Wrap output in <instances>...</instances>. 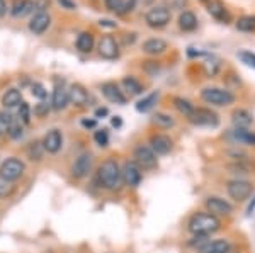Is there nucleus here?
<instances>
[{
	"instance_id": "nucleus-41",
	"label": "nucleus",
	"mask_w": 255,
	"mask_h": 253,
	"mask_svg": "<svg viewBox=\"0 0 255 253\" xmlns=\"http://www.w3.org/2000/svg\"><path fill=\"white\" fill-rule=\"evenodd\" d=\"M12 192H14L12 182H7V180H3V178H0V199L7 197V195H10Z\"/></svg>"
},
{
	"instance_id": "nucleus-38",
	"label": "nucleus",
	"mask_w": 255,
	"mask_h": 253,
	"mask_svg": "<svg viewBox=\"0 0 255 253\" xmlns=\"http://www.w3.org/2000/svg\"><path fill=\"white\" fill-rule=\"evenodd\" d=\"M14 116H12L10 112H7V111H2L0 112V126H2V129L3 131H9V128L12 124H14Z\"/></svg>"
},
{
	"instance_id": "nucleus-25",
	"label": "nucleus",
	"mask_w": 255,
	"mask_h": 253,
	"mask_svg": "<svg viewBox=\"0 0 255 253\" xmlns=\"http://www.w3.org/2000/svg\"><path fill=\"white\" fill-rule=\"evenodd\" d=\"M179 27L182 31H194L197 27V17L194 12L191 10H184L179 15Z\"/></svg>"
},
{
	"instance_id": "nucleus-8",
	"label": "nucleus",
	"mask_w": 255,
	"mask_h": 253,
	"mask_svg": "<svg viewBox=\"0 0 255 253\" xmlns=\"http://www.w3.org/2000/svg\"><path fill=\"white\" fill-rule=\"evenodd\" d=\"M123 180H125V185L136 189L143 182V169L134 160H128L123 165Z\"/></svg>"
},
{
	"instance_id": "nucleus-19",
	"label": "nucleus",
	"mask_w": 255,
	"mask_h": 253,
	"mask_svg": "<svg viewBox=\"0 0 255 253\" xmlns=\"http://www.w3.org/2000/svg\"><path fill=\"white\" fill-rule=\"evenodd\" d=\"M168 50V44L167 41L160 39V38H151V39H146L143 43V53L150 56H158V55H163Z\"/></svg>"
},
{
	"instance_id": "nucleus-45",
	"label": "nucleus",
	"mask_w": 255,
	"mask_h": 253,
	"mask_svg": "<svg viewBox=\"0 0 255 253\" xmlns=\"http://www.w3.org/2000/svg\"><path fill=\"white\" fill-rule=\"evenodd\" d=\"M58 3L63 9H67V10H75L77 9V3L75 2H72V0H58Z\"/></svg>"
},
{
	"instance_id": "nucleus-49",
	"label": "nucleus",
	"mask_w": 255,
	"mask_h": 253,
	"mask_svg": "<svg viewBox=\"0 0 255 253\" xmlns=\"http://www.w3.org/2000/svg\"><path fill=\"white\" fill-rule=\"evenodd\" d=\"M113 126L114 128H119V126H121V119H119V116L113 117Z\"/></svg>"
},
{
	"instance_id": "nucleus-26",
	"label": "nucleus",
	"mask_w": 255,
	"mask_h": 253,
	"mask_svg": "<svg viewBox=\"0 0 255 253\" xmlns=\"http://www.w3.org/2000/svg\"><path fill=\"white\" fill-rule=\"evenodd\" d=\"M20 102H22V95L17 88H9L2 97V104L5 109H12V107H19Z\"/></svg>"
},
{
	"instance_id": "nucleus-37",
	"label": "nucleus",
	"mask_w": 255,
	"mask_h": 253,
	"mask_svg": "<svg viewBox=\"0 0 255 253\" xmlns=\"http://www.w3.org/2000/svg\"><path fill=\"white\" fill-rule=\"evenodd\" d=\"M17 116H19V119L24 122V124H27L31 119V109H29V104L27 102H20V105H19V112H17Z\"/></svg>"
},
{
	"instance_id": "nucleus-2",
	"label": "nucleus",
	"mask_w": 255,
	"mask_h": 253,
	"mask_svg": "<svg viewBox=\"0 0 255 253\" xmlns=\"http://www.w3.org/2000/svg\"><path fill=\"white\" fill-rule=\"evenodd\" d=\"M187 230L194 236H211L221 230L220 218L211 213H194L187 221Z\"/></svg>"
},
{
	"instance_id": "nucleus-50",
	"label": "nucleus",
	"mask_w": 255,
	"mask_h": 253,
	"mask_svg": "<svg viewBox=\"0 0 255 253\" xmlns=\"http://www.w3.org/2000/svg\"><path fill=\"white\" fill-rule=\"evenodd\" d=\"M254 209H255V197H254L252 204H250V206H249V209H247V213H249V214H252V213H254Z\"/></svg>"
},
{
	"instance_id": "nucleus-30",
	"label": "nucleus",
	"mask_w": 255,
	"mask_h": 253,
	"mask_svg": "<svg viewBox=\"0 0 255 253\" xmlns=\"http://www.w3.org/2000/svg\"><path fill=\"white\" fill-rule=\"evenodd\" d=\"M34 9V2L32 0H15L14 7H12V15L15 17H24Z\"/></svg>"
},
{
	"instance_id": "nucleus-14",
	"label": "nucleus",
	"mask_w": 255,
	"mask_h": 253,
	"mask_svg": "<svg viewBox=\"0 0 255 253\" xmlns=\"http://www.w3.org/2000/svg\"><path fill=\"white\" fill-rule=\"evenodd\" d=\"M101 92H102V95L109 102H113V104H119V105L126 104V95L123 93L121 88H119V85L114 84V82H106V84H102Z\"/></svg>"
},
{
	"instance_id": "nucleus-39",
	"label": "nucleus",
	"mask_w": 255,
	"mask_h": 253,
	"mask_svg": "<svg viewBox=\"0 0 255 253\" xmlns=\"http://www.w3.org/2000/svg\"><path fill=\"white\" fill-rule=\"evenodd\" d=\"M51 109H53L51 104H48V102L41 100L39 104H36V107H34V116L36 117H46Z\"/></svg>"
},
{
	"instance_id": "nucleus-33",
	"label": "nucleus",
	"mask_w": 255,
	"mask_h": 253,
	"mask_svg": "<svg viewBox=\"0 0 255 253\" xmlns=\"http://www.w3.org/2000/svg\"><path fill=\"white\" fill-rule=\"evenodd\" d=\"M235 26H237V29L242 32L255 31V15H242V17H238Z\"/></svg>"
},
{
	"instance_id": "nucleus-21",
	"label": "nucleus",
	"mask_w": 255,
	"mask_h": 253,
	"mask_svg": "<svg viewBox=\"0 0 255 253\" xmlns=\"http://www.w3.org/2000/svg\"><path fill=\"white\" fill-rule=\"evenodd\" d=\"M232 250V245H230L228 240L220 238V240H213V242H208L204 247H201L197 253H230Z\"/></svg>"
},
{
	"instance_id": "nucleus-46",
	"label": "nucleus",
	"mask_w": 255,
	"mask_h": 253,
	"mask_svg": "<svg viewBox=\"0 0 255 253\" xmlns=\"http://www.w3.org/2000/svg\"><path fill=\"white\" fill-rule=\"evenodd\" d=\"M96 119H84L82 121V126H84V128H96Z\"/></svg>"
},
{
	"instance_id": "nucleus-48",
	"label": "nucleus",
	"mask_w": 255,
	"mask_h": 253,
	"mask_svg": "<svg viewBox=\"0 0 255 253\" xmlns=\"http://www.w3.org/2000/svg\"><path fill=\"white\" fill-rule=\"evenodd\" d=\"M5 12H7L5 0H0V17H3V15H5Z\"/></svg>"
},
{
	"instance_id": "nucleus-3",
	"label": "nucleus",
	"mask_w": 255,
	"mask_h": 253,
	"mask_svg": "<svg viewBox=\"0 0 255 253\" xmlns=\"http://www.w3.org/2000/svg\"><path fill=\"white\" fill-rule=\"evenodd\" d=\"M201 99L206 104L216 105V107H226V105L235 102V95L230 90L220 87H206L201 90Z\"/></svg>"
},
{
	"instance_id": "nucleus-29",
	"label": "nucleus",
	"mask_w": 255,
	"mask_h": 253,
	"mask_svg": "<svg viewBox=\"0 0 255 253\" xmlns=\"http://www.w3.org/2000/svg\"><path fill=\"white\" fill-rule=\"evenodd\" d=\"M151 122H153L157 128L160 129H170L175 126V119L170 116V114H165V112H157L153 114V117H151Z\"/></svg>"
},
{
	"instance_id": "nucleus-13",
	"label": "nucleus",
	"mask_w": 255,
	"mask_h": 253,
	"mask_svg": "<svg viewBox=\"0 0 255 253\" xmlns=\"http://www.w3.org/2000/svg\"><path fill=\"white\" fill-rule=\"evenodd\" d=\"M97 50H99V55L106 60H116L119 56V46L116 43V39L111 38V36H104L101 38L97 44Z\"/></svg>"
},
{
	"instance_id": "nucleus-4",
	"label": "nucleus",
	"mask_w": 255,
	"mask_h": 253,
	"mask_svg": "<svg viewBox=\"0 0 255 253\" xmlns=\"http://www.w3.org/2000/svg\"><path fill=\"white\" fill-rule=\"evenodd\" d=\"M226 192L235 202H245L254 192V183L245 178H233L226 183Z\"/></svg>"
},
{
	"instance_id": "nucleus-1",
	"label": "nucleus",
	"mask_w": 255,
	"mask_h": 253,
	"mask_svg": "<svg viewBox=\"0 0 255 253\" xmlns=\"http://www.w3.org/2000/svg\"><path fill=\"white\" fill-rule=\"evenodd\" d=\"M97 180L102 189L111 190V192L121 189V185L125 183V180H123V169L114 158H108V160H104L99 165Z\"/></svg>"
},
{
	"instance_id": "nucleus-47",
	"label": "nucleus",
	"mask_w": 255,
	"mask_h": 253,
	"mask_svg": "<svg viewBox=\"0 0 255 253\" xmlns=\"http://www.w3.org/2000/svg\"><path fill=\"white\" fill-rule=\"evenodd\" d=\"M109 114V111L106 107H99L96 111V117H106Z\"/></svg>"
},
{
	"instance_id": "nucleus-24",
	"label": "nucleus",
	"mask_w": 255,
	"mask_h": 253,
	"mask_svg": "<svg viewBox=\"0 0 255 253\" xmlns=\"http://www.w3.org/2000/svg\"><path fill=\"white\" fill-rule=\"evenodd\" d=\"M121 85L126 90V93H129V95H141L143 90H145L143 85H141V82H139L136 77H131V75L125 77L121 82Z\"/></svg>"
},
{
	"instance_id": "nucleus-34",
	"label": "nucleus",
	"mask_w": 255,
	"mask_h": 253,
	"mask_svg": "<svg viewBox=\"0 0 255 253\" xmlns=\"http://www.w3.org/2000/svg\"><path fill=\"white\" fill-rule=\"evenodd\" d=\"M44 146H43V141H34V143H29V146H27V157L31 158L32 162H39L41 158H43L44 155Z\"/></svg>"
},
{
	"instance_id": "nucleus-32",
	"label": "nucleus",
	"mask_w": 255,
	"mask_h": 253,
	"mask_svg": "<svg viewBox=\"0 0 255 253\" xmlns=\"http://www.w3.org/2000/svg\"><path fill=\"white\" fill-rule=\"evenodd\" d=\"M94 48V36L90 32H82L77 38V50L82 53H90Z\"/></svg>"
},
{
	"instance_id": "nucleus-6",
	"label": "nucleus",
	"mask_w": 255,
	"mask_h": 253,
	"mask_svg": "<svg viewBox=\"0 0 255 253\" xmlns=\"http://www.w3.org/2000/svg\"><path fill=\"white\" fill-rule=\"evenodd\" d=\"M189 121L194 126H203V128H218L220 126V116L208 107H196Z\"/></svg>"
},
{
	"instance_id": "nucleus-22",
	"label": "nucleus",
	"mask_w": 255,
	"mask_h": 253,
	"mask_svg": "<svg viewBox=\"0 0 255 253\" xmlns=\"http://www.w3.org/2000/svg\"><path fill=\"white\" fill-rule=\"evenodd\" d=\"M106 9L114 12V14H126V12L133 10L134 0H104Z\"/></svg>"
},
{
	"instance_id": "nucleus-36",
	"label": "nucleus",
	"mask_w": 255,
	"mask_h": 253,
	"mask_svg": "<svg viewBox=\"0 0 255 253\" xmlns=\"http://www.w3.org/2000/svg\"><path fill=\"white\" fill-rule=\"evenodd\" d=\"M238 58L242 60V63H245L247 67L254 68L255 70V53L252 51H238Z\"/></svg>"
},
{
	"instance_id": "nucleus-23",
	"label": "nucleus",
	"mask_w": 255,
	"mask_h": 253,
	"mask_svg": "<svg viewBox=\"0 0 255 253\" xmlns=\"http://www.w3.org/2000/svg\"><path fill=\"white\" fill-rule=\"evenodd\" d=\"M232 122L235 128H250L254 122V117L245 109H235L232 114Z\"/></svg>"
},
{
	"instance_id": "nucleus-44",
	"label": "nucleus",
	"mask_w": 255,
	"mask_h": 253,
	"mask_svg": "<svg viewBox=\"0 0 255 253\" xmlns=\"http://www.w3.org/2000/svg\"><path fill=\"white\" fill-rule=\"evenodd\" d=\"M99 26H101V27H109V29H116L118 22H114V20H109V19H101V20H99Z\"/></svg>"
},
{
	"instance_id": "nucleus-15",
	"label": "nucleus",
	"mask_w": 255,
	"mask_h": 253,
	"mask_svg": "<svg viewBox=\"0 0 255 253\" xmlns=\"http://www.w3.org/2000/svg\"><path fill=\"white\" fill-rule=\"evenodd\" d=\"M228 136L235 145L255 146V131H250L249 128H233Z\"/></svg>"
},
{
	"instance_id": "nucleus-9",
	"label": "nucleus",
	"mask_w": 255,
	"mask_h": 253,
	"mask_svg": "<svg viewBox=\"0 0 255 253\" xmlns=\"http://www.w3.org/2000/svg\"><path fill=\"white\" fill-rule=\"evenodd\" d=\"M170 19H172V14L167 7H151L145 15L146 24L150 27H153V29H162V27H165L167 24L170 22Z\"/></svg>"
},
{
	"instance_id": "nucleus-27",
	"label": "nucleus",
	"mask_w": 255,
	"mask_h": 253,
	"mask_svg": "<svg viewBox=\"0 0 255 253\" xmlns=\"http://www.w3.org/2000/svg\"><path fill=\"white\" fill-rule=\"evenodd\" d=\"M174 107L177 109V111H179V114H182V116L187 117V119L196 111L194 104H192L191 100L184 99V97H174Z\"/></svg>"
},
{
	"instance_id": "nucleus-35",
	"label": "nucleus",
	"mask_w": 255,
	"mask_h": 253,
	"mask_svg": "<svg viewBox=\"0 0 255 253\" xmlns=\"http://www.w3.org/2000/svg\"><path fill=\"white\" fill-rule=\"evenodd\" d=\"M204 67V72H206V75L211 79V77H215L218 70H220V61L215 60V58H211V60H208L206 63L203 65Z\"/></svg>"
},
{
	"instance_id": "nucleus-12",
	"label": "nucleus",
	"mask_w": 255,
	"mask_h": 253,
	"mask_svg": "<svg viewBox=\"0 0 255 253\" xmlns=\"http://www.w3.org/2000/svg\"><path fill=\"white\" fill-rule=\"evenodd\" d=\"M150 146L157 155H168L172 152V148H174V141L167 134L155 133L150 136Z\"/></svg>"
},
{
	"instance_id": "nucleus-10",
	"label": "nucleus",
	"mask_w": 255,
	"mask_h": 253,
	"mask_svg": "<svg viewBox=\"0 0 255 253\" xmlns=\"http://www.w3.org/2000/svg\"><path fill=\"white\" fill-rule=\"evenodd\" d=\"M204 207L208 209V213L215 216H232L233 214V204L228 202L223 197L218 195H209L204 201Z\"/></svg>"
},
{
	"instance_id": "nucleus-31",
	"label": "nucleus",
	"mask_w": 255,
	"mask_h": 253,
	"mask_svg": "<svg viewBox=\"0 0 255 253\" xmlns=\"http://www.w3.org/2000/svg\"><path fill=\"white\" fill-rule=\"evenodd\" d=\"M208 12L218 20H223L225 17H228V15H226V9H225V5H223L221 0H208Z\"/></svg>"
},
{
	"instance_id": "nucleus-51",
	"label": "nucleus",
	"mask_w": 255,
	"mask_h": 253,
	"mask_svg": "<svg viewBox=\"0 0 255 253\" xmlns=\"http://www.w3.org/2000/svg\"><path fill=\"white\" fill-rule=\"evenodd\" d=\"M3 133H5V131H3V129H2V126H0V136H2Z\"/></svg>"
},
{
	"instance_id": "nucleus-42",
	"label": "nucleus",
	"mask_w": 255,
	"mask_h": 253,
	"mask_svg": "<svg viewBox=\"0 0 255 253\" xmlns=\"http://www.w3.org/2000/svg\"><path fill=\"white\" fill-rule=\"evenodd\" d=\"M31 93L34 97H38V99H41L43 100L44 97H46V88H44V85L43 84H32L31 85Z\"/></svg>"
},
{
	"instance_id": "nucleus-7",
	"label": "nucleus",
	"mask_w": 255,
	"mask_h": 253,
	"mask_svg": "<svg viewBox=\"0 0 255 253\" xmlns=\"http://www.w3.org/2000/svg\"><path fill=\"white\" fill-rule=\"evenodd\" d=\"M24 170H26L24 162H20L19 158H7V160L0 165V178H3V180H7V182H14L22 177Z\"/></svg>"
},
{
	"instance_id": "nucleus-20",
	"label": "nucleus",
	"mask_w": 255,
	"mask_h": 253,
	"mask_svg": "<svg viewBox=\"0 0 255 253\" xmlns=\"http://www.w3.org/2000/svg\"><path fill=\"white\" fill-rule=\"evenodd\" d=\"M49 24H51V17H49L48 12H38L29 22V31L34 32V34H43L49 27Z\"/></svg>"
},
{
	"instance_id": "nucleus-18",
	"label": "nucleus",
	"mask_w": 255,
	"mask_h": 253,
	"mask_svg": "<svg viewBox=\"0 0 255 253\" xmlns=\"http://www.w3.org/2000/svg\"><path fill=\"white\" fill-rule=\"evenodd\" d=\"M70 104V93L68 88H65L63 84H58L53 90V99H51V107L55 111H63L65 107Z\"/></svg>"
},
{
	"instance_id": "nucleus-17",
	"label": "nucleus",
	"mask_w": 255,
	"mask_h": 253,
	"mask_svg": "<svg viewBox=\"0 0 255 253\" xmlns=\"http://www.w3.org/2000/svg\"><path fill=\"white\" fill-rule=\"evenodd\" d=\"M43 146H44V150L51 155L60 152L61 146H63V136H61V133L58 129H51V131L46 133V136L43 138Z\"/></svg>"
},
{
	"instance_id": "nucleus-16",
	"label": "nucleus",
	"mask_w": 255,
	"mask_h": 253,
	"mask_svg": "<svg viewBox=\"0 0 255 253\" xmlns=\"http://www.w3.org/2000/svg\"><path fill=\"white\" fill-rule=\"evenodd\" d=\"M68 93H70V102H72L75 107H85V105H89L90 97H89V92L85 90L84 85H80V84L70 85Z\"/></svg>"
},
{
	"instance_id": "nucleus-5",
	"label": "nucleus",
	"mask_w": 255,
	"mask_h": 253,
	"mask_svg": "<svg viewBox=\"0 0 255 253\" xmlns=\"http://www.w3.org/2000/svg\"><path fill=\"white\" fill-rule=\"evenodd\" d=\"M158 155L151 150L150 145H138L133 152V158L134 162L141 167L143 170H151L158 167Z\"/></svg>"
},
{
	"instance_id": "nucleus-40",
	"label": "nucleus",
	"mask_w": 255,
	"mask_h": 253,
	"mask_svg": "<svg viewBox=\"0 0 255 253\" xmlns=\"http://www.w3.org/2000/svg\"><path fill=\"white\" fill-rule=\"evenodd\" d=\"M94 140H96V143L99 146H108L109 145V134L106 129H99V131H96V134H94Z\"/></svg>"
},
{
	"instance_id": "nucleus-28",
	"label": "nucleus",
	"mask_w": 255,
	"mask_h": 253,
	"mask_svg": "<svg viewBox=\"0 0 255 253\" xmlns=\"http://www.w3.org/2000/svg\"><path fill=\"white\" fill-rule=\"evenodd\" d=\"M157 100H158V92L148 93V95H145L143 99H139L136 102V111L138 112H148V111H151V109L155 107V104H157Z\"/></svg>"
},
{
	"instance_id": "nucleus-43",
	"label": "nucleus",
	"mask_w": 255,
	"mask_h": 253,
	"mask_svg": "<svg viewBox=\"0 0 255 253\" xmlns=\"http://www.w3.org/2000/svg\"><path fill=\"white\" fill-rule=\"evenodd\" d=\"M7 134H9L12 140H19V138L22 136V126H20V122H14V124L9 128Z\"/></svg>"
},
{
	"instance_id": "nucleus-11",
	"label": "nucleus",
	"mask_w": 255,
	"mask_h": 253,
	"mask_svg": "<svg viewBox=\"0 0 255 253\" xmlns=\"http://www.w3.org/2000/svg\"><path fill=\"white\" fill-rule=\"evenodd\" d=\"M90 169H92V155L90 153H82L79 157L75 158V162H73L72 169H70V172L75 178H84L87 177Z\"/></svg>"
}]
</instances>
